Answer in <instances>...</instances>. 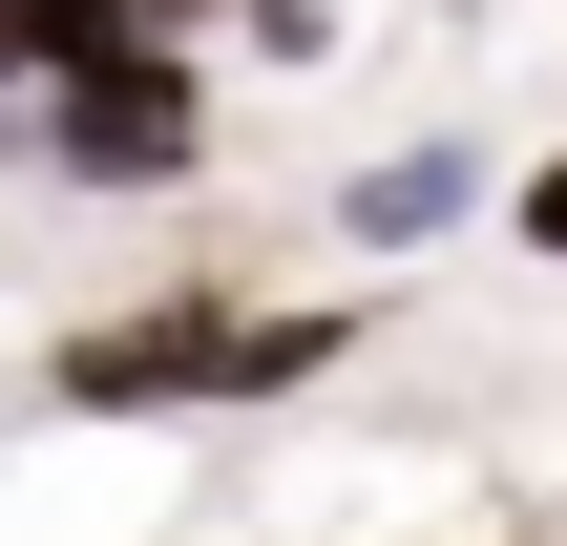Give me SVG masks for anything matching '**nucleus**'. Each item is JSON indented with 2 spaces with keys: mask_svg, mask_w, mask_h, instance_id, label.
Segmentation results:
<instances>
[{
  "mask_svg": "<svg viewBox=\"0 0 567 546\" xmlns=\"http://www.w3.org/2000/svg\"><path fill=\"white\" fill-rule=\"evenodd\" d=\"M337 358H358V316H274V295L189 274V295H126V316H63L42 337V400L63 421H210V400H295Z\"/></svg>",
  "mask_w": 567,
  "mask_h": 546,
  "instance_id": "1",
  "label": "nucleus"
},
{
  "mask_svg": "<svg viewBox=\"0 0 567 546\" xmlns=\"http://www.w3.org/2000/svg\"><path fill=\"white\" fill-rule=\"evenodd\" d=\"M42 168H63V189H105V210L189 189V168H210V63H189V42H126V63L42 84Z\"/></svg>",
  "mask_w": 567,
  "mask_h": 546,
  "instance_id": "2",
  "label": "nucleus"
},
{
  "mask_svg": "<svg viewBox=\"0 0 567 546\" xmlns=\"http://www.w3.org/2000/svg\"><path fill=\"white\" fill-rule=\"evenodd\" d=\"M337 210H358V253H442V231L484 210V147H463V126H421V147H379Z\"/></svg>",
  "mask_w": 567,
  "mask_h": 546,
  "instance_id": "3",
  "label": "nucleus"
},
{
  "mask_svg": "<svg viewBox=\"0 0 567 546\" xmlns=\"http://www.w3.org/2000/svg\"><path fill=\"white\" fill-rule=\"evenodd\" d=\"M147 42V0H0V84L42 105V84H84V63H126Z\"/></svg>",
  "mask_w": 567,
  "mask_h": 546,
  "instance_id": "4",
  "label": "nucleus"
},
{
  "mask_svg": "<svg viewBox=\"0 0 567 546\" xmlns=\"http://www.w3.org/2000/svg\"><path fill=\"white\" fill-rule=\"evenodd\" d=\"M505 231H526V253H547V274H567V147H547V168H526V189H505Z\"/></svg>",
  "mask_w": 567,
  "mask_h": 546,
  "instance_id": "5",
  "label": "nucleus"
},
{
  "mask_svg": "<svg viewBox=\"0 0 567 546\" xmlns=\"http://www.w3.org/2000/svg\"><path fill=\"white\" fill-rule=\"evenodd\" d=\"M337 21H358V0H252V42H274V63H316Z\"/></svg>",
  "mask_w": 567,
  "mask_h": 546,
  "instance_id": "6",
  "label": "nucleus"
},
{
  "mask_svg": "<svg viewBox=\"0 0 567 546\" xmlns=\"http://www.w3.org/2000/svg\"><path fill=\"white\" fill-rule=\"evenodd\" d=\"M210 21H252V0H147V42H210Z\"/></svg>",
  "mask_w": 567,
  "mask_h": 546,
  "instance_id": "7",
  "label": "nucleus"
}]
</instances>
